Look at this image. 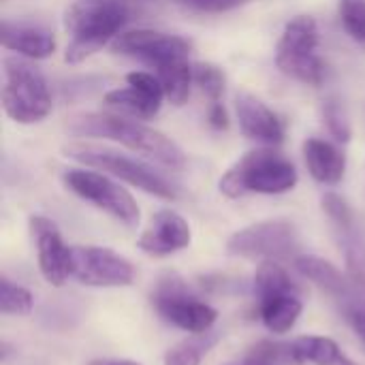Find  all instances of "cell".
<instances>
[{
    "instance_id": "6da1fadb",
    "label": "cell",
    "mask_w": 365,
    "mask_h": 365,
    "mask_svg": "<svg viewBox=\"0 0 365 365\" xmlns=\"http://www.w3.org/2000/svg\"><path fill=\"white\" fill-rule=\"evenodd\" d=\"M66 130L77 137H96L115 141L133 152H139L167 169H184L186 156L182 148L160 130L115 113H79L66 122Z\"/></svg>"
},
{
    "instance_id": "7a4b0ae2",
    "label": "cell",
    "mask_w": 365,
    "mask_h": 365,
    "mask_svg": "<svg viewBox=\"0 0 365 365\" xmlns=\"http://www.w3.org/2000/svg\"><path fill=\"white\" fill-rule=\"evenodd\" d=\"M133 9L122 0H77L64 15L68 45L64 60L79 64L113 43L128 24Z\"/></svg>"
},
{
    "instance_id": "3957f363",
    "label": "cell",
    "mask_w": 365,
    "mask_h": 365,
    "mask_svg": "<svg viewBox=\"0 0 365 365\" xmlns=\"http://www.w3.org/2000/svg\"><path fill=\"white\" fill-rule=\"evenodd\" d=\"M299 182L295 165L280 152L267 148L246 152L220 178L218 188L229 199H240L248 192L284 195Z\"/></svg>"
},
{
    "instance_id": "277c9868",
    "label": "cell",
    "mask_w": 365,
    "mask_h": 365,
    "mask_svg": "<svg viewBox=\"0 0 365 365\" xmlns=\"http://www.w3.org/2000/svg\"><path fill=\"white\" fill-rule=\"evenodd\" d=\"M2 107L17 124L41 122L51 111V94L43 73L24 58L2 60Z\"/></svg>"
},
{
    "instance_id": "5b68a950",
    "label": "cell",
    "mask_w": 365,
    "mask_h": 365,
    "mask_svg": "<svg viewBox=\"0 0 365 365\" xmlns=\"http://www.w3.org/2000/svg\"><path fill=\"white\" fill-rule=\"evenodd\" d=\"M319 45L321 34L314 17L297 15L291 19L276 45V64L280 73L306 86H321L325 79V62L319 56Z\"/></svg>"
},
{
    "instance_id": "8992f818",
    "label": "cell",
    "mask_w": 365,
    "mask_h": 365,
    "mask_svg": "<svg viewBox=\"0 0 365 365\" xmlns=\"http://www.w3.org/2000/svg\"><path fill=\"white\" fill-rule=\"evenodd\" d=\"M66 156H71L73 160L90 167V169H96V171H103V173H109L148 195H154L158 199H165V201H175L178 199V188L158 171H154L150 165L137 160V158H130V156H124L120 152H113V150H103V148H92V145H66L64 148Z\"/></svg>"
},
{
    "instance_id": "52a82bcc",
    "label": "cell",
    "mask_w": 365,
    "mask_h": 365,
    "mask_svg": "<svg viewBox=\"0 0 365 365\" xmlns=\"http://www.w3.org/2000/svg\"><path fill=\"white\" fill-rule=\"evenodd\" d=\"M299 248V233L291 220H261L235 231L227 242L231 257L250 261H280L289 259Z\"/></svg>"
},
{
    "instance_id": "ba28073f",
    "label": "cell",
    "mask_w": 365,
    "mask_h": 365,
    "mask_svg": "<svg viewBox=\"0 0 365 365\" xmlns=\"http://www.w3.org/2000/svg\"><path fill=\"white\" fill-rule=\"evenodd\" d=\"M64 184L73 195L92 203L94 207H98L107 216L115 218L118 222H122L126 227L139 225L141 212H139L135 197L124 186L113 182L109 175L94 171L90 167L88 169H68L64 173Z\"/></svg>"
},
{
    "instance_id": "9c48e42d",
    "label": "cell",
    "mask_w": 365,
    "mask_h": 365,
    "mask_svg": "<svg viewBox=\"0 0 365 365\" xmlns=\"http://www.w3.org/2000/svg\"><path fill=\"white\" fill-rule=\"evenodd\" d=\"M152 306L163 321L192 336L210 334L218 321V310L192 295L188 287L173 276L158 282L152 293Z\"/></svg>"
},
{
    "instance_id": "30bf717a",
    "label": "cell",
    "mask_w": 365,
    "mask_h": 365,
    "mask_svg": "<svg viewBox=\"0 0 365 365\" xmlns=\"http://www.w3.org/2000/svg\"><path fill=\"white\" fill-rule=\"evenodd\" d=\"M71 278L83 287L120 289L135 282V267L111 248L71 246Z\"/></svg>"
},
{
    "instance_id": "8fae6325",
    "label": "cell",
    "mask_w": 365,
    "mask_h": 365,
    "mask_svg": "<svg viewBox=\"0 0 365 365\" xmlns=\"http://www.w3.org/2000/svg\"><path fill=\"white\" fill-rule=\"evenodd\" d=\"M111 49L115 53L137 58V60H143V62L160 68V66H165V64H169L173 60L188 58L190 43L184 36H178V34L150 30V28H137V30L122 32L111 43Z\"/></svg>"
},
{
    "instance_id": "7c38bea8",
    "label": "cell",
    "mask_w": 365,
    "mask_h": 365,
    "mask_svg": "<svg viewBox=\"0 0 365 365\" xmlns=\"http://www.w3.org/2000/svg\"><path fill=\"white\" fill-rule=\"evenodd\" d=\"M30 233L36 244L41 276L56 289L64 287L71 278V246L64 244L60 229L45 216H30Z\"/></svg>"
},
{
    "instance_id": "4fadbf2b",
    "label": "cell",
    "mask_w": 365,
    "mask_h": 365,
    "mask_svg": "<svg viewBox=\"0 0 365 365\" xmlns=\"http://www.w3.org/2000/svg\"><path fill=\"white\" fill-rule=\"evenodd\" d=\"M126 88H118L105 94V103L111 109L124 111L135 120H150L160 111L165 90L158 75L145 71H133L126 75Z\"/></svg>"
},
{
    "instance_id": "5bb4252c",
    "label": "cell",
    "mask_w": 365,
    "mask_h": 365,
    "mask_svg": "<svg viewBox=\"0 0 365 365\" xmlns=\"http://www.w3.org/2000/svg\"><path fill=\"white\" fill-rule=\"evenodd\" d=\"M190 242L192 231L188 220L173 210H160L152 216L150 225L139 235L137 248L150 257L163 259L188 248Z\"/></svg>"
},
{
    "instance_id": "9a60e30c",
    "label": "cell",
    "mask_w": 365,
    "mask_h": 365,
    "mask_svg": "<svg viewBox=\"0 0 365 365\" xmlns=\"http://www.w3.org/2000/svg\"><path fill=\"white\" fill-rule=\"evenodd\" d=\"M235 111L240 130L244 137L263 143V145H278L284 139V122L282 118L269 109L261 98H257L250 92H240L235 98Z\"/></svg>"
},
{
    "instance_id": "2e32d148",
    "label": "cell",
    "mask_w": 365,
    "mask_h": 365,
    "mask_svg": "<svg viewBox=\"0 0 365 365\" xmlns=\"http://www.w3.org/2000/svg\"><path fill=\"white\" fill-rule=\"evenodd\" d=\"M0 41L4 49L15 51L28 60H43L56 51L53 34L47 28L28 21L4 19L0 28Z\"/></svg>"
},
{
    "instance_id": "e0dca14e",
    "label": "cell",
    "mask_w": 365,
    "mask_h": 365,
    "mask_svg": "<svg viewBox=\"0 0 365 365\" xmlns=\"http://www.w3.org/2000/svg\"><path fill=\"white\" fill-rule=\"evenodd\" d=\"M295 269L334 299H340L344 304L353 299V291L357 284L351 280L349 274H342L334 263L314 255H299L295 257Z\"/></svg>"
},
{
    "instance_id": "ac0fdd59",
    "label": "cell",
    "mask_w": 365,
    "mask_h": 365,
    "mask_svg": "<svg viewBox=\"0 0 365 365\" xmlns=\"http://www.w3.org/2000/svg\"><path fill=\"white\" fill-rule=\"evenodd\" d=\"M304 160L310 175L325 186H338L346 173L344 152L325 139H306L304 141Z\"/></svg>"
},
{
    "instance_id": "d6986e66",
    "label": "cell",
    "mask_w": 365,
    "mask_h": 365,
    "mask_svg": "<svg viewBox=\"0 0 365 365\" xmlns=\"http://www.w3.org/2000/svg\"><path fill=\"white\" fill-rule=\"evenodd\" d=\"M287 361L291 365H359L327 336H302L293 340L287 344Z\"/></svg>"
},
{
    "instance_id": "ffe728a7",
    "label": "cell",
    "mask_w": 365,
    "mask_h": 365,
    "mask_svg": "<svg viewBox=\"0 0 365 365\" xmlns=\"http://www.w3.org/2000/svg\"><path fill=\"white\" fill-rule=\"evenodd\" d=\"M304 312V304L299 293H287L276 297L259 299V319L269 334L282 336L289 334Z\"/></svg>"
},
{
    "instance_id": "44dd1931",
    "label": "cell",
    "mask_w": 365,
    "mask_h": 365,
    "mask_svg": "<svg viewBox=\"0 0 365 365\" xmlns=\"http://www.w3.org/2000/svg\"><path fill=\"white\" fill-rule=\"evenodd\" d=\"M299 293V287L293 282L289 272L278 261H261L255 272V295L257 299Z\"/></svg>"
},
{
    "instance_id": "7402d4cb",
    "label": "cell",
    "mask_w": 365,
    "mask_h": 365,
    "mask_svg": "<svg viewBox=\"0 0 365 365\" xmlns=\"http://www.w3.org/2000/svg\"><path fill=\"white\" fill-rule=\"evenodd\" d=\"M158 71V79L163 83L165 96L173 103V105H184L188 101L190 94V86L195 83L192 79V64L188 62V58L182 60H173Z\"/></svg>"
},
{
    "instance_id": "603a6c76",
    "label": "cell",
    "mask_w": 365,
    "mask_h": 365,
    "mask_svg": "<svg viewBox=\"0 0 365 365\" xmlns=\"http://www.w3.org/2000/svg\"><path fill=\"white\" fill-rule=\"evenodd\" d=\"M34 308L32 293L2 276L0 280V312L6 317H28Z\"/></svg>"
},
{
    "instance_id": "cb8c5ba5",
    "label": "cell",
    "mask_w": 365,
    "mask_h": 365,
    "mask_svg": "<svg viewBox=\"0 0 365 365\" xmlns=\"http://www.w3.org/2000/svg\"><path fill=\"white\" fill-rule=\"evenodd\" d=\"M321 115H323V122L329 130V135L340 141V143H346L351 141V135H353V128H351V120H349V113H346V107L344 103L338 98V96H327L321 105Z\"/></svg>"
},
{
    "instance_id": "d4e9b609",
    "label": "cell",
    "mask_w": 365,
    "mask_h": 365,
    "mask_svg": "<svg viewBox=\"0 0 365 365\" xmlns=\"http://www.w3.org/2000/svg\"><path fill=\"white\" fill-rule=\"evenodd\" d=\"M192 79L205 92V96L212 103H220V98L225 94L227 77H225V73L216 64H210V62H197V64H192Z\"/></svg>"
},
{
    "instance_id": "484cf974",
    "label": "cell",
    "mask_w": 365,
    "mask_h": 365,
    "mask_svg": "<svg viewBox=\"0 0 365 365\" xmlns=\"http://www.w3.org/2000/svg\"><path fill=\"white\" fill-rule=\"evenodd\" d=\"M340 21L346 34L365 47V0H340Z\"/></svg>"
},
{
    "instance_id": "4316f807",
    "label": "cell",
    "mask_w": 365,
    "mask_h": 365,
    "mask_svg": "<svg viewBox=\"0 0 365 365\" xmlns=\"http://www.w3.org/2000/svg\"><path fill=\"white\" fill-rule=\"evenodd\" d=\"M287 361V344H274L269 340H263L259 344H255L248 355L244 365H284Z\"/></svg>"
},
{
    "instance_id": "83f0119b",
    "label": "cell",
    "mask_w": 365,
    "mask_h": 365,
    "mask_svg": "<svg viewBox=\"0 0 365 365\" xmlns=\"http://www.w3.org/2000/svg\"><path fill=\"white\" fill-rule=\"evenodd\" d=\"M321 203H323V212L327 214V218L331 220V225L336 229L346 227V225H351L357 218L355 210L340 195H336V192H327Z\"/></svg>"
},
{
    "instance_id": "f1b7e54d",
    "label": "cell",
    "mask_w": 365,
    "mask_h": 365,
    "mask_svg": "<svg viewBox=\"0 0 365 365\" xmlns=\"http://www.w3.org/2000/svg\"><path fill=\"white\" fill-rule=\"evenodd\" d=\"M212 344H197V342H186L182 346L171 349L165 355V365H201L203 351L207 353Z\"/></svg>"
},
{
    "instance_id": "f546056e",
    "label": "cell",
    "mask_w": 365,
    "mask_h": 365,
    "mask_svg": "<svg viewBox=\"0 0 365 365\" xmlns=\"http://www.w3.org/2000/svg\"><path fill=\"white\" fill-rule=\"evenodd\" d=\"M178 4H182L184 9L197 11V13H227L233 11L250 0H173Z\"/></svg>"
},
{
    "instance_id": "4dcf8cb0",
    "label": "cell",
    "mask_w": 365,
    "mask_h": 365,
    "mask_svg": "<svg viewBox=\"0 0 365 365\" xmlns=\"http://www.w3.org/2000/svg\"><path fill=\"white\" fill-rule=\"evenodd\" d=\"M207 120H210V126L216 128V130H227L229 128V113H227L222 103H212Z\"/></svg>"
},
{
    "instance_id": "1f68e13d",
    "label": "cell",
    "mask_w": 365,
    "mask_h": 365,
    "mask_svg": "<svg viewBox=\"0 0 365 365\" xmlns=\"http://www.w3.org/2000/svg\"><path fill=\"white\" fill-rule=\"evenodd\" d=\"M346 319H349V323L353 325V329L357 331V336L364 340L365 344V308H355V306H351V308H346Z\"/></svg>"
},
{
    "instance_id": "d6a6232c",
    "label": "cell",
    "mask_w": 365,
    "mask_h": 365,
    "mask_svg": "<svg viewBox=\"0 0 365 365\" xmlns=\"http://www.w3.org/2000/svg\"><path fill=\"white\" fill-rule=\"evenodd\" d=\"M122 2H126L133 9V13H135V11H143L145 6H152L156 0H122Z\"/></svg>"
},
{
    "instance_id": "836d02e7",
    "label": "cell",
    "mask_w": 365,
    "mask_h": 365,
    "mask_svg": "<svg viewBox=\"0 0 365 365\" xmlns=\"http://www.w3.org/2000/svg\"><path fill=\"white\" fill-rule=\"evenodd\" d=\"M96 365H141L137 361H130V359H109V361H101Z\"/></svg>"
}]
</instances>
